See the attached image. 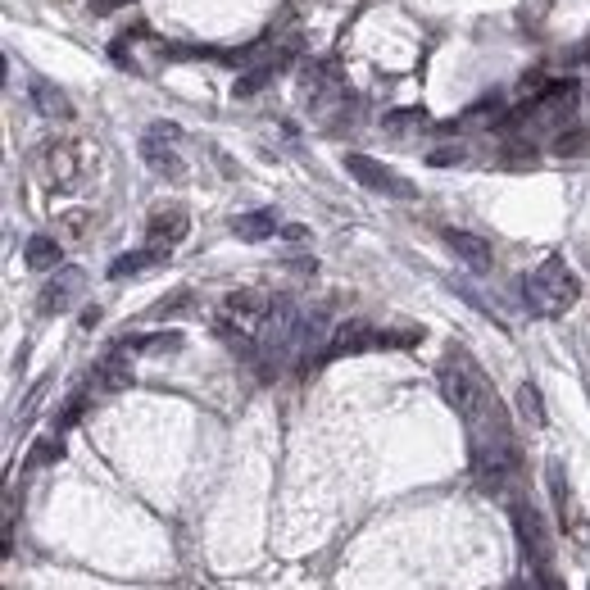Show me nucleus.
I'll return each instance as SVG.
<instances>
[{"label":"nucleus","instance_id":"4","mask_svg":"<svg viewBox=\"0 0 590 590\" xmlns=\"http://www.w3.org/2000/svg\"><path fill=\"white\" fill-rule=\"evenodd\" d=\"M550 495H554V504H559V522H563V531L572 536V545H577L581 554L590 550V518L581 513V504H577V495H572V486H568V477H563V463H550Z\"/></svg>","mask_w":590,"mask_h":590},{"label":"nucleus","instance_id":"19","mask_svg":"<svg viewBox=\"0 0 590 590\" xmlns=\"http://www.w3.org/2000/svg\"><path fill=\"white\" fill-rule=\"evenodd\" d=\"M91 227V209H64V214L55 218V232L59 241H82Z\"/></svg>","mask_w":590,"mask_h":590},{"label":"nucleus","instance_id":"14","mask_svg":"<svg viewBox=\"0 0 590 590\" xmlns=\"http://www.w3.org/2000/svg\"><path fill=\"white\" fill-rule=\"evenodd\" d=\"M577 105V82H550V87L541 91V96L531 100V109H536V114H568V109Z\"/></svg>","mask_w":590,"mask_h":590},{"label":"nucleus","instance_id":"22","mask_svg":"<svg viewBox=\"0 0 590 590\" xmlns=\"http://www.w3.org/2000/svg\"><path fill=\"white\" fill-rule=\"evenodd\" d=\"M59 454H64V441H59V436H46V441L32 445L28 468H46V463H50V459H59Z\"/></svg>","mask_w":590,"mask_h":590},{"label":"nucleus","instance_id":"17","mask_svg":"<svg viewBox=\"0 0 590 590\" xmlns=\"http://www.w3.org/2000/svg\"><path fill=\"white\" fill-rule=\"evenodd\" d=\"M23 259L37 273H50V268H59V241L55 236H32L28 246H23Z\"/></svg>","mask_w":590,"mask_h":590},{"label":"nucleus","instance_id":"27","mask_svg":"<svg viewBox=\"0 0 590 590\" xmlns=\"http://www.w3.org/2000/svg\"><path fill=\"white\" fill-rule=\"evenodd\" d=\"M459 159H463V150H436L432 164H459Z\"/></svg>","mask_w":590,"mask_h":590},{"label":"nucleus","instance_id":"15","mask_svg":"<svg viewBox=\"0 0 590 590\" xmlns=\"http://www.w3.org/2000/svg\"><path fill=\"white\" fill-rule=\"evenodd\" d=\"M32 105H37V114H46V118H73V105H69V96L55 87V82H32Z\"/></svg>","mask_w":590,"mask_h":590},{"label":"nucleus","instance_id":"26","mask_svg":"<svg viewBox=\"0 0 590 590\" xmlns=\"http://www.w3.org/2000/svg\"><path fill=\"white\" fill-rule=\"evenodd\" d=\"M118 5H128V0H91V14H114Z\"/></svg>","mask_w":590,"mask_h":590},{"label":"nucleus","instance_id":"6","mask_svg":"<svg viewBox=\"0 0 590 590\" xmlns=\"http://www.w3.org/2000/svg\"><path fill=\"white\" fill-rule=\"evenodd\" d=\"M273 305H277V300H273L268 291H255V286H246V291H232V295L223 300V318L250 336V332H259V327L268 323Z\"/></svg>","mask_w":590,"mask_h":590},{"label":"nucleus","instance_id":"13","mask_svg":"<svg viewBox=\"0 0 590 590\" xmlns=\"http://www.w3.org/2000/svg\"><path fill=\"white\" fill-rule=\"evenodd\" d=\"M164 259H168V250H164V246L128 250V255H118L114 264H109V277H114V282H128V277H141V273H150V268H159Z\"/></svg>","mask_w":590,"mask_h":590},{"label":"nucleus","instance_id":"5","mask_svg":"<svg viewBox=\"0 0 590 590\" xmlns=\"http://www.w3.org/2000/svg\"><path fill=\"white\" fill-rule=\"evenodd\" d=\"M513 527H518V541L527 550V559L541 568H554V541H550V527H545L541 509H531V504H513Z\"/></svg>","mask_w":590,"mask_h":590},{"label":"nucleus","instance_id":"9","mask_svg":"<svg viewBox=\"0 0 590 590\" xmlns=\"http://www.w3.org/2000/svg\"><path fill=\"white\" fill-rule=\"evenodd\" d=\"M395 336H386V332H373L368 323H341L332 332V345H327V359H341V354H359V350H368V345H391ZM404 345V341H400Z\"/></svg>","mask_w":590,"mask_h":590},{"label":"nucleus","instance_id":"7","mask_svg":"<svg viewBox=\"0 0 590 590\" xmlns=\"http://www.w3.org/2000/svg\"><path fill=\"white\" fill-rule=\"evenodd\" d=\"M168 141H177V128H164V123H159V128H150L146 132V141H141V155H146V164L155 168L159 177H187V164H182V159H177V150L168 146Z\"/></svg>","mask_w":590,"mask_h":590},{"label":"nucleus","instance_id":"8","mask_svg":"<svg viewBox=\"0 0 590 590\" xmlns=\"http://www.w3.org/2000/svg\"><path fill=\"white\" fill-rule=\"evenodd\" d=\"M441 236H445V246L454 250V259H459V264H468L472 273H486V268H491L495 250H491V241H486V236L463 232V227H445Z\"/></svg>","mask_w":590,"mask_h":590},{"label":"nucleus","instance_id":"11","mask_svg":"<svg viewBox=\"0 0 590 590\" xmlns=\"http://www.w3.org/2000/svg\"><path fill=\"white\" fill-rule=\"evenodd\" d=\"M128 386H132V350L118 341L114 350L96 364V391L114 395V391H128Z\"/></svg>","mask_w":590,"mask_h":590},{"label":"nucleus","instance_id":"21","mask_svg":"<svg viewBox=\"0 0 590 590\" xmlns=\"http://www.w3.org/2000/svg\"><path fill=\"white\" fill-rule=\"evenodd\" d=\"M590 150V132H563L559 141H554V155H563V159H577V155H586Z\"/></svg>","mask_w":590,"mask_h":590},{"label":"nucleus","instance_id":"28","mask_svg":"<svg viewBox=\"0 0 590 590\" xmlns=\"http://www.w3.org/2000/svg\"><path fill=\"white\" fill-rule=\"evenodd\" d=\"M586 590H590V586H586Z\"/></svg>","mask_w":590,"mask_h":590},{"label":"nucleus","instance_id":"18","mask_svg":"<svg viewBox=\"0 0 590 590\" xmlns=\"http://www.w3.org/2000/svg\"><path fill=\"white\" fill-rule=\"evenodd\" d=\"M128 350L141 354H168V350H182V332H155V336H123Z\"/></svg>","mask_w":590,"mask_h":590},{"label":"nucleus","instance_id":"10","mask_svg":"<svg viewBox=\"0 0 590 590\" xmlns=\"http://www.w3.org/2000/svg\"><path fill=\"white\" fill-rule=\"evenodd\" d=\"M146 232H150V246L173 250L177 241H187L191 218H187V209H182V205H164V209H155V214H150Z\"/></svg>","mask_w":590,"mask_h":590},{"label":"nucleus","instance_id":"24","mask_svg":"<svg viewBox=\"0 0 590 590\" xmlns=\"http://www.w3.org/2000/svg\"><path fill=\"white\" fill-rule=\"evenodd\" d=\"M413 123H427L423 109H395V114H386V128L391 132H404V128H413Z\"/></svg>","mask_w":590,"mask_h":590},{"label":"nucleus","instance_id":"12","mask_svg":"<svg viewBox=\"0 0 590 590\" xmlns=\"http://www.w3.org/2000/svg\"><path fill=\"white\" fill-rule=\"evenodd\" d=\"M82 268H59L55 277L46 282V291H41V314H59V309H69L73 300H78V291H82Z\"/></svg>","mask_w":590,"mask_h":590},{"label":"nucleus","instance_id":"3","mask_svg":"<svg viewBox=\"0 0 590 590\" xmlns=\"http://www.w3.org/2000/svg\"><path fill=\"white\" fill-rule=\"evenodd\" d=\"M345 168H350V177L359 182V187L377 191V196H395V200H413V196H418L409 177H400L395 168L377 164L373 155H345Z\"/></svg>","mask_w":590,"mask_h":590},{"label":"nucleus","instance_id":"23","mask_svg":"<svg viewBox=\"0 0 590 590\" xmlns=\"http://www.w3.org/2000/svg\"><path fill=\"white\" fill-rule=\"evenodd\" d=\"M273 78V69H250V73H241L236 78V87H232V96L241 100V96H255V91H264V82Z\"/></svg>","mask_w":590,"mask_h":590},{"label":"nucleus","instance_id":"16","mask_svg":"<svg viewBox=\"0 0 590 590\" xmlns=\"http://www.w3.org/2000/svg\"><path fill=\"white\" fill-rule=\"evenodd\" d=\"M232 232L241 236V241H268V236L277 232V214H273V209H255V214H241V218H232Z\"/></svg>","mask_w":590,"mask_h":590},{"label":"nucleus","instance_id":"2","mask_svg":"<svg viewBox=\"0 0 590 590\" xmlns=\"http://www.w3.org/2000/svg\"><path fill=\"white\" fill-rule=\"evenodd\" d=\"M37 168H41V177H46L50 187L69 191V187H78L82 177H87V168H91V150L82 146V141H50V146L41 150Z\"/></svg>","mask_w":590,"mask_h":590},{"label":"nucleus","instance_id":"25","mask_svg":"<svg viewBox=\"0 0 590 590\" xmlns=\"http://www.w3.org/2000/svg\"><path fill=\"white\" fill-rule=\"evenodd\" d=\"M541 590H568V586H563V577L554 568H541Z\"/></svg>","mask_w":590,"mask_h":590},{"label":"nucleus","instance_id":"1","mask_svg":"<svg viewBox=\"0 0 590 590\" xmlns=\"http://www.w3.org/2000/svg\"><path fill=\"white\" fill-rule=\"evenodd\" d=\"M522 300H527L531 314L559 318L581 300V282L559 255H550L541 268H531L527 273V282H522Z\"/></svg>","mask_w":590,"mask_h":590},{"label":"nucleus","instance_id":"20","mask_svg":"<svg viewBox=\"0 0 590 590\" xmlns=\"http://www.w3.org/2000/svg\"><path fill=\"white\" fill-rule=\"evenodd\" d=\"M518 413L527 418L531 427H545V400H541V391H536L531 382L518 386Z\"/></svg>","mask_w":590,"mask_h":590}]
</instances>
